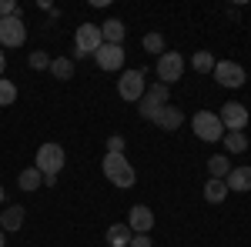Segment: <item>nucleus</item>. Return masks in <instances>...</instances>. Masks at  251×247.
I'll use <instances>...</instances> for the list:
<instances>
[{
  "label": "nucleus",
  "instance_id": "nucleus-1",
  "mask_svg": "<svg viewBox=\"0 0 251 247\" xmlns=\"http://www.w3.org/2000/svg\"><path fill=\"white\" fill-rule=\"evenodd\" d=\"M104 177L114 184V187L121 190H127V187H134V180H137V174L134 167H131V160L124 157V154H104Z\"/></svg>",
  "mask_w": 251,
  "mask_h": 247
},
{
  "label": "nucleus",
  "instance_id": "nucleus-2",
  "mask_svg": "<svg viewBox=\"0 0 251 247\" xmlns=\"http://www.w3.org/2000/svg\"><path fill=\"white\" fill-rule=\"evenodd\" d=\"M64 164H67V154H64L60 144H40L37 147L34 167H37L44 177H54V180H57V174L64 171Z\"/></svg>",
  "mask_w": 251,
  "mask_h": 247
},
{
  "label": "nucleus",
  "instance_id": "nucleus-3",
  "mask_svg": "<svg viewBox=\"0 0 251 247\" xmlns=\"http://www.w3.org/2000/svg\"><path fill=\"white\" fill-rule=\"evenodd\" d=\"M100 23H80L77 27V37H74V57H94L100 50Z\"/></svg>",
  "mask_w": 251,
  "mask_h": 247
},
{
  "label": "nucleus",
  "instance_id": "nucleus-4",
  "mask_svg": "<svg viewBox=\"0 0 251 247\" xmlns=\"http://www.w3.org/2000/svg\"><path fill=\"white\" fill-rule=\"evenodd\" d=\"M168 97H171V90L161 84V80H154V84H148V90H144V97L137 100V111H141V117L144 120H154V114L168 104Z\"/></svg>",
  "mask_w": 251,
  "mask_h": 247
},
{
  "label": "nucleus",
  "instance_id": "nucleus-5",
  "mask_svg": "<svg viewBox=\"0 0 251 247\" xmlns=\"http://www.w3.org/2000/svg\"><path fill=\"white\" fill-rule=\"evenodd\" d=\"M191 131L198 134L201 140H208V144H214V140L225 137V127H221V120H218L214 111H198V114L191 117Z\"/></svg>",
  "mask_w": 251,
  "mask_h": 247
},
{
  "label": "nucleus",
  "instance_id": "nucleus-6",
  "mask_svg": "<svg viewBox=\"0 0 251 247\" xmlns=\"http://www.w3.org/2000/svg\"><path fill=\"white\" fill-rule=\"evenodd\" d=\"M144 90H148V84H144V70L141 67L137 70H124L121 80H117V94H121V100H127V104H137L144 97Z\"/></svg>",
  "mask_w": 251,
  "mask_h": 247
},
{
  "label": "nucleus",
  "instance_id": "nucleus-7",
  "mask_svg": "<svg viewBox=\"0 0 251 247\" xmlns=\"http://www.w3.org/2000/svg\"><path fill=\"white\" fill-rule=\"evenodd\" d=\"M181 74H184V57L174 54V50H164L157 57V77H161V84L171 87L174 80H181Z\"/></svg>",
  "mask_w": 251,
  "mask_h": 247
},
{
  "label": "nucleus",
  "instance_id": "nucleus-8",
  "mask_svg": "<svg viewBox=\"0 0 251 247\" xmlns=\"http://www.w3.org/2000/svg\"><path fill=\"white\" fill-rule=\"evenodd\" d=\"M218 120H221L225 134H228V131H245V127H248V120H251V114H248V107H241L238 100H228V104L221 107Z\"/></svg>",
  "mask_w": 251,
  "mask_h": 247
},
{
  "label": "nucleus",
  "instance_id": "nucleus-9",
  "mask_svg": "<svg viewBox=\"0 0 251 247\" xmlns=\"http://www.w3.org/2000/svg\"><path fill=\"white\" fill-rule=\"evenodd\" d=\"M27 40V23L17 17H3L0 20V47H20Z\"/></svg>",
  "mask_w": 251,
  "mask_h": 247
},
{
  "label": "nucleus",
  "instance_id": "nucleus-10",
  "mask_svg": "<svg viewBox=\"0 0 251 247\" xmlns=\"http://www.w3.org/2000/svg\"><path fill=\"white\" fill-rule=\"evenodd\" d=\"M245 67H241V64H234V60H218V64H214V80H218V84H221V87H241V84H245Z\"/></svg>",
  "mask_w": 251,
  "mask_h": 247
},
{
  "label": "nucleus",
  "instance_id": "nucleus-11",
  "mask_svg": "<svg viewBox=\"0 0 251 247\" xmlns=\"http://www.w3.org/2000/svg\"><path fill=\"white\" fill-rule=\"evenodd\" d=\"M94 60H97V67L100 70H121L124 67V47H117V44H100V50L94 54Z\"/></svg>",
  "mask_w": 251,
  "mask_h": 247
},
{
  "label": "nucleus",
  "instance_id": "nucleus-12",
  "mask_svg": "<svg viewBox=\"0 0 251 247\" xmlns=\"http://www.w3.org/2000/svg\"><path fill=\"white\" fill-rule=\"evenodd\" d=\"M127 227L131 234H148V230L154 227V214L148 204H134V207L127 210Z\"/></svg>",
  "mask_w": 251,
  "mask_h": 247
},
{
  "label": "nucleus",
  "instance_id": "nucleus-13",
  "mask_svg": "<svg viewBox=\"0 0 251 247\" xmlns=\"http://www.w3.org/2000/svg\"><path fill=\"white\" fill-rule=\"evenodd\" d=\"M154 124L161 127V131L171 134V131H177V127L184 124V114H181V107H171V104H164V107H161V111L154 114Z\"/></svg>",
  "mask_w": 251,
  "mask_h": 247
},
{
  "label": "nucleus",
  "instance_id": "nucleus-14",
  "mask_svg": "<svg viewBox=\"0 0 251 247\" xmlns=\"http://www.w3.org/2000/svg\"><path fill=\"white\" fill-rule=\"evenodd\" d=\"M228 190H238V194H248L251 190V167H231L228 177H225Z\"/></svg>",
  "mask_w": 251,
  "mask_h": 247
},
{
  "label": "nucleus",
  "instance_id": "nucleus-15",
  "mask_svg": "<svg viewBox=\"0 0 251 247\" xmlns=\"http://www.w3.org/2000/svg\"><path fill=\"white\" fill-rule=\"evenodd\" d=\"M24 227V207L20 204H10V207L0 214V230L7 234V230H20Z\"/></svg>",
  "mask_w": 251,
  "mask_h": 247
},
{
  "label": "nucleus",
  "instance_id": "nucleus-16",
  "mask_svg": "<svg viewBox=\"0 0 251 247\" xmlns=\"http://www.w3.org/2000/svg\"><path fill=\"white\" fill-rule=\"evenodd\" d=\"M100 37H104V44H117L121 47V40H124V20L111 17L107 23H100Z\"/></svg>",
  "mask_w": 251,
  "mask_h": 247
},
{
  "label": "nucleus",
  "instance_id": "nucleus-17",
  "mask_svg": "<svg viewBox=\"0 0 251 247\" xmlns=\"http://www.w3.org/2000/svg\"><path fill=\"white\" fill-rule=\"evenodd\" d=\"M131 237H134V234H131L127 224H111V227H107V244L111 247H127Z\"/></svg>",
  "mask_w": 251,
  "mask_h": 247
},
{
  "label": "nucleus",
  "instance_id": "nucleus-18",
  "mask_svg": "<svg viewBox=\"0 0 251 247\" xmlns=\"http://www.w3.org/2000/svg\"><path fill=\"white\" fill-rule=\"evenodd\" d=\"M225 197H228V184L208 177V184H204V201H208V204H221Z\"/></svg>",
  "mask_w": 251,
  "mask_h": 247
},
{
  "label": "nucleus",
  "instance_id": "nucleus-19",
  "mask_svg": "<svg viewBox=\"0 0 251 247\" xmlns=\"http://www.w3.org/2000/svg\"><path fill=\"white\" fill-rule=\"evenodd\" d=\"M17 184H20V190H40L44 187V174L37 167H27V171H20Z\"/></svg>",
  "mask_w": 251,
  "mask_h": 247
},
{
  "label": "nucleus",
  "instance_id": "nucleus-20",
  "mask_svg": "<svg viewBox=\"0 0 251 247\" xmlns=\"http://www.w3.org/2000/svg\"><path fill=\"white\" fill-rule=\"evenodd\" d=\"M228 171H231V160H228V157H221V154L208 157V174H211L214 180H225V177H228Z\"/></svg>",
  "mask_w": 251,
  "mask_h": 247
},
{
  "label": "nucleus",
  "instance_id": "nucleus-21",
  "mask_svg": "<svg viewBox=\"0 0 251 247\" xmlns=\"http://www.w3.org/2000/svg\"><path fill=\"white\" fill-rule=\"evenodd\" d=\"M221 140H225V147H228L231 154H245L248 151V137H245V131H228Z\"/></svg>",
  "mask_w": 251,
  "mask_h": 247
},
{
  "label": "nucleus",
  "instance_id": "nucleus-22",
  "mask_svg": "<svg viewBox=\"0 0 251 247\" xmlns=\"http://www.w3.org/2000/svg\"><path fill=\"white\" fill-rule=\"evenodd\" d=\"M50 74L57 77V80H71V77H74V60L71 57H54L50 60Z\"/></svg>",
  "mask_w": 251,
  "mask_h": 247
},
{
  "label": "nucleus",
  "instance_id": "nucleus-23",
  "mask_svg": "<svg viewBox=\"0 0 251 247\" xmlns=\"http://www.w3.org/2000/svg\"><path fill=\"white\" fill-rule=\"evenodd\" d=\"M191 67L198 70V74H208V70H214V54L211 50H198L191 57Z\"/></svg>",
  "mask_w": 251,
  "mask_h": 247
},
{
  "label": "nucleus",
  "instance_id": "nucleus-24",
  "mask_svg": "<svg viewBox=\"0 0 251 247\" xmlns=\"http://www.w3.org/2000/svg\"><path fill=\"white\" fill-rule=\"evenodd\" d=\"M17 100V87H14V80H3L0 77V107H10Z\"/></svg>",
  "mask_w": 251,
  "mask_h": 247
},
{
  "label": "nucleus",
  "instance_id": "nucleus-25",
  "mask_svg": "<svg viewBox=\"0 0 251 247\" xmlns=\"http://www.w3.org/2000/svg\"><path fill=\"white\" fill-rule=\"evenodd\" d=\"M144 50L161 57V54H164V37H161V34H148V37H144Z\"/></svg>",
  "mask_w": 251,
  "mask_h": 247
},
{
  "label": "nucleus",
  "instance_id": "nucleus-26",
  "mask_svg": "<svg viewBox=\"0 0 251 247\" xmlns=\"http://www.w3.org/2000/svg\"><path fill=\"white\" fill-rule=\"evenodd\" d=\"M30 67H34V70H50V57H47L44 50H34V54H30Z\"/></svg>",
  "mask_w": 251,
  "mask_h": 247
},
{
  "label": "nucleus",
  "instance_id": "nucleus-27",
  "mask_svg": "<svg viewBox=\"0 0 251 247\" xmlns=\"http://www.w3.org/2000/svg\"><path fill=\"white\" fill-rule=\"evenodd\" d=\"M107 154H124V137L121 134H111L107 137Z\"/></svg>",
  "mask_w": 251,
  "mask_h": 247
},
{
  "label": "nucleus",
  "instance_id": "nucleus-28",
  "mask_svg": "<svg viewBox=\"0 0 251 247\" xmlns=\"http://www.w3.org/2000/svg\"><path fill=\"white\" fill-rule=\"evenodd\" d=\"M3 17H17V3L14 0H0V20Z\"/></svg>",
  "mask_w": 251,
  "mask_h": 247
},
{
  "label": "nucleus",
  "instance_id": "nucleus-29",
  "mask_svg": "<svg viewBox=\"0 0 251 247\" xmlns=\"http://www.w3.org/2000/svg\"><path fill=\"white\" fill-rule=\"evenodd\" d=\"M127 247H151V237H148V234H134Z\"/></svg>",
  "mask_w": 251,
  "mask_h": 247
},
{
  "label": "nucleus",
  "instance_id": "nucleus-30",
  "mask_svg": "<svg viewBox=\"0 0 251 247\" xmlns=\"http://www.w3.org/2000/svg\"><path fill=\"white\" fill-rule=\"evenodd\" d=\"M3 70H7V57L0 54V77H3Z\"/></svg>",
  "mask_w": 251,
  "mask_h": 247
},
{
  "label": "nucleus",
  "instance_id": "nucleus-31",
  "mask_svg": "<svg viewBox=\"0 0 251 247\" xmlns=\"http://www.w3.org/2000/svg\"><path fill=\"white\" fill-rule=\"evenodd\" d=\"M0 247H7V241H3V230H0Z\"/></svg>",
  "mask_w": 251,
  "mask_h": 247
},
{
  "label": "nucleus",
  "instance_id": "nucleus-32",
  "mask_svg": "<svg viewBox=\"0 0 251 247\" xmlns=\"http://www.w3.org/2000/svg\"><path fill=\"white\" fill-rule=\"evenodd\" d=\"M0 204H3V187H0Z\"/></svg>",
  "mask_w": 251,
  "mask_h": 247
}]
</instances>
